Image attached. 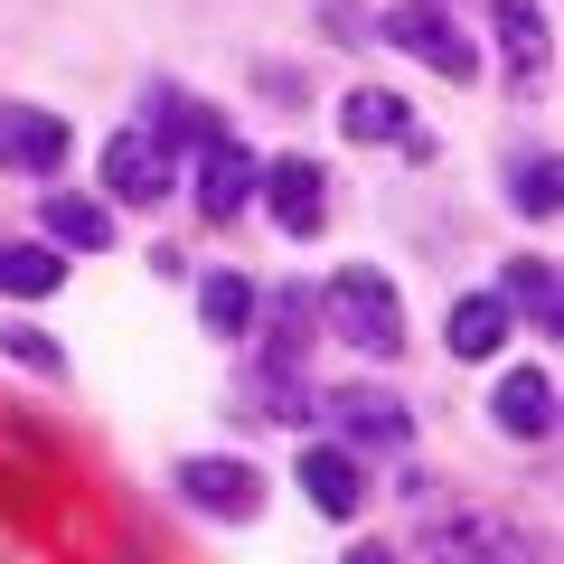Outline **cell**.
<instances>
[{
	"instance_id": "cell-22",
	"label": "cell",
	"mask_w": 564,
	"mask_h": 564,
	"mask_svg": "<svg viewBox=\"0 0 564 564\" xmlns=\"http://www.w3.org/2000/svg\"><path fill=\"white\" fill-rule=\"evenodd\" d=\"M462 564H545V545L527 536V527H508V518H480L470 527V555Z\"/></svg>"
},
{
	"instance_id": "cell-25",
	"label": "cell",
	"mask_w": 564,
	"mask_h": 564,
	"mask_svg": "<svg viewBox=\"0 0 564 564\" xmlns=\"http://www.w3.org/2000/svg\"><path fill=\"white\" fill-rule=\"evenodd\" d=\"M395 151H404V161H423V170H433V161H443V132H423V122H414V132H404Z\"/></svg>"
},
{
	"instance_id": "cell-3",
	"label": "cell",
	"mask_w": 564,
	"mask_h": 564,
	"mask_svg": "<svg viewBox=\"0 0 564 564\" xmlns=\"http://www.w3.org/2000/svg\"><path fill=\"white\" fill-rule=\"evenodd\" d=\"M367 29H377L395 57H414V66H433L443 85H480V39H470L452 10H433V0H395V10H367Z\"/></svg>"
},
{
	"instance_id": "cell-17",
	"label": "cell",
	"mask_w": 564,
	"mask_h": 564,
	"mask_svg": "<svg viewBox=\"0 0 564 564\" xmlns=\"http://www.w3.org/2000/svg\"><path fill=\"white\" fill-rule=\"evenodd\" d=\"M508 339H518V321L499 311V292H462V302L443 311V348H452L462 367H499Z\"/></svg>"
},
{
	"instance_id": "cell-19",
	"label": "cell",
	"mask_w": 564,
	"mask_h": 564,
	"mask_svg": "<svg viewBox=\"0 0 564 564\" xmlns=\"http://www.w3.org/2000/svg\"><path fill=\"white\" fill-rule=\"evenodd\" d=\"M499 198H508V217L555 226V207H564V161H555V151H508V161H499Z\"/></svg>"
},
{
	"instance_id": "cell-14",
	"label": "cell",
	"mask_w": 564,
	"mask_h": 564,
	"mask_svg": "<svg viewBox=\"0 0 564 564\" xmlns=\"http://www.w3.org/2000/svg\"><path fill=\"white\" fill-rule=\"evenodd\" d=\"M141 132L161 141L170 161H198L207 141H226V113H217V104H198V95H180L170 76H151V85H141Z\"/></svg>"
},
{
	"instance_id": "cell-24",
	"label": "cell",
	"mask_w": 564,
	"mask_h": 564,
	"mask_svg": "<svg viewBox=\"0 0 564 564\" xmlns=\"http://www.w3.org/2000/svg\"><path fill=\"white\" fill-rule=\"evenodd\" d=\"M321 39L367 47V39H377V29H367V0H321Z\"/></svg>"
},
{
	"instance_id": "cell-5",
	"label": "cell",
	"mask_w": 564,
	"mask_h": 564,
	"mask_svg": "<svg viewBox=\"0 0 564 564\" xmlns=\"http://www.w3.org/2000/svg\"><path fill=\"white\" fill-rule=\"evenodd\" d=\"M170 489H180L207 527H254L263 518V470L245 462V452H188V462H170Z\"/></svg>"
},
{
	"instance_id": "cell-1",
	"label": "cell",
	"mask_w": 564,
	"mask_h": 564,
	"mask_svg": "<svg viewBox=\"0 0 564 564\" xmlns=\"http://www.w3.org/2000/svg\"><path fill=\"white\" fill-rule=\"evenodd\" d=\"M311 302H321V329L367 367H395L414 348V321H404V292L386 263H339L329 282H311Z\"/></svg>"
},
{
	"instance_id": "cell-8",
	"label": "cell",
	"mask_w": 564,
	"mask_h": 564,
	"mask_svg": "<svg viewBox=\"0 0 564 564\" xmlns=\"http://www.w3.org/2000/svg\"><path fill=\"white\" fill-rule=\"evenodd\" d=\"M489 39H499V76L518 104L545 95L555 76V20H545V0H489Z\"/></svg>"
},
{
	"instance_id": "cell-20",
	"label": "cell",
	"mask_w": 564,
	"mask_h": 564,
	"mask_svg": "<svg viewBox=\"0 0 564 564\" xmlns=\"http://www.w3.org/2000/svg\"><path fill=\"white\" fill-rule=\"evenodd\" d=\"M66 292V254L39 236H0V302H57Z\"/></svg>"
},
{
	"instance_id": "cell-21",
	"label": "cell",
	"mask_w": 564,
	"mask_h": 564,
	"mask_svg": "<svg viewBox=\"0 0 564 564\" xmlns=\"http://www.w3.org/2000/svg\"><path fill=\"white\" fill-rule=\"evenodd\" d=\"M0 358H10V367H29V377H47V386H66V377H76L66 339H47V329H29V321H0Z\"/></svg>"
},
{
	"instance_id": "cell-23",
	"label": "cell",
	"mask_w": 564,
	"mask_h": 564,
	"mask_svg": "<svg viewBox=\"0 0 564 564\" xmlns=\"http://www.w3.org/2000/svg\"><path fill=\"white\" fill-rule=\"evenodd\" d=\"M470 527H480V508H452L443 527H423V536H414L423 564H462V555H470Z\"/></svg>"
},
{
	"instance_id": "cell-13",
	"label": "cell",
	"mask_w": 564,
	"mask_h": 564,
	"mask_svg": "<svg viewBox=\"0 0 564 564\" xmlns=\"http://www.w3.org/2000/svg\"><path fill=\"white\" fill-rule=\"evenodd\" d=\"M263 348H254V377H302L311 339H321V302H311V282H282V292H263Z\"/></svg>"
},
{
	"instance_id": "cell-26",
	"label": "cell",
	"mask_w": 564,
	"mask_h": 564,
	"mask_svg": "<svg viewBox=\"0 0 564 564\" xmlns=\"http://www.w3.org/2000/svg\"><path fill=\"white\" fill-rule=\"evenodd\" d=\"M339 564H404L395 545H377V536H358V545H339Z\"/></svg>"
},
{
	"instance_id": "cell-15",
	"label": "cell",
	"mask_w": 564,
	"mask_h": 564,
	"mask_svg": "<svg viewBox=\"0 0 564 564\" xmlns=\"http://www.w3.org/2000/svg\"><path fill=\"white\" fill-rule=\"evenodd\" d=\"M39 245H57L66 263L76 254H113V207L95 198V188H39Z\"/></svg>"
},
{
	"instance_id": "cell-9",
	"label": "cell",
	"mask_w": 564,
	"mask_h": 564,
	"mask_svg": "<svg viewBox=\"0 0 564 564\" xmlns=\"http://www.w3.org/2000/svg\"><path fill=\"white\" fill-rule=\"evenodd\" d=\"M254 198H263V217H273L292 245H311L329 226V170L311 161V151H273V161L254 170Z\"/></svg>"
},
{
	"instance_id": "cell-2",
	"label": "cell",
	"mask_w": 564,
	"mask_h": 564,
	"mask_svg": "<svg viewBox=\"0 0 564 564\" xmlns=\"http://www.w3.org/2000/svg\"><path fill=\"white\" fill-rule=\"evenodd\" d=\"M311 423H321L339 452H358V462H395V452H414V404H404L395 386H367V377L321 386V395H311Z\"/></svg>"
},
{
	"instance_id": "cell-10",
	"label": "cell",
	"mask_w": 564,
	"mask_h": 564,
	"mask_svg": "<svg viewBox=\"0 0 564 564\" xmlns=\"http://www.w3.org/2000/svg\"><path fill=\"white\" fill-rule=\"evenodd\" d=\"M254 170H263V151H245V141L226 132V141H207L198 161H188V180H180V188L198 198V217H207V226H236L245 207H254Z\"/></svg>"
},
{
	"instance_id": "cell-27",
	"label": "cell",
	"mask_w": 564,
	"mask_h": 564,
	"mask_svg": "<svg viewBox=\"0 0 564 564\" xmlns=\"http://www.w3.org/2000/svg\"><path fill=\"white\" fill-rule=\"evenodd\" d=\"M433 10H452V0H433Z\"/></svg>"
},
{
	"instance_id": "cell-12",
	"label": "cell",
	"mask_w": 564,
	"mask_h": 564,
	"mask_svg": "<svg viewBox=\"0 0 564 564\" xmlns=\"http://www.w3.org/2000/svg\"><path fill=\"white\" fill-rule=\"evenodd\" d=\"M489 292H499V311H508L518 329H536V339H564V273H555V254H536V245H527V254H508Z\"/></svg>"
},
{
	"instance_id": "cell-7",
	"label": "cell",
	"mask_w": 564,
	"mask_h": 564,
	"mask_svg": "<svg viewBox=\"0 0 564 564\" xmlns=\"http://www.w3.org/2000/svg\"><path fill=\"white\" fill-rule=\"evenodd\" d=\"M292 489H302L329 527H358L367 508H377V470H367L358 452H339L329 433H311V443L292 452Z\"/></svg>"
},
{
	"instance_id": "cell-18",
	"label": "cell",
	"mask_w": 564,
	"mask_h": 564,
	"mask_svg": "<svg viewBox=\"0 0 564 564\" xmlns=\"http://www.w3.org/2000/svg\"><path fill=\"white\" fill-rule=\"evenodd\" d=\"M329 113H339V141H358V151H377V141H404V132H414V104H404L395 85H367V76L348 85Z\"/></svg>"
},
{
	"instance_id": "cell-4",
	"label": "cell",
	"mask_w": 564,
	"mask_h": 564,
	"mask_svg": "<svg viewBox=\"0 0 564 564\" xmlns=\"http://www.w3.org/2000/svg\"><path fill=\"white\" fill-rule=\"evenodd\" d=\"M95 198H104V207H132V217H151V207L180 198V161H170L141 122H122V132L104 141V161H95Z\"/></svg>"
},
{
	"instance_id": "cell-16",
	"label": "cell",
	"mask_w": 564,
	"mask_h": 564,
	"mask_svg": "<svg viewBox=\"0 0 564 564\" xmlns=\"http://www.w3.org/2000/svg\"><path fill=\"white\" fill-rule=\"evenodd\" d=\"M254 321H263V282L236 273V263H207V273H198V329L217 348H245V339H254Z\"/></svg>"
},
{
	"instance_id": "cell-6",
	"label": "cell",
	"mask_w": 564,
	"mask_h": 564,
	"mask_svg": "<svg viewBox=\"0 0 564 564\" xmlns=\"http://www.w3.org/2000/svg\"><path fill=\"white\" fill-rule=\"evenodd\" d=\"M480 414H489V433H499V443H555V414H564L555 367H536V358H499V377H489Z\"/></svg>"
},
{
	"instance_id": "cell-11",
	"label": "cell",
	"mask_w": 564,
	"mask_h": 564,
	"mask_svg": "<svg viewBox=\"0 0 564 564\" xmlns=\"http://www.w3.org/2000/svg\"><path fill=\"white\" fill-rule=\"evenodd\" d=\"M66 151H76V132H66V113H47V104H0V170H20V180L57 188Z\"/></svg>"
}]
</instances>
